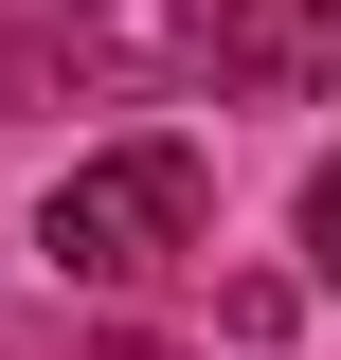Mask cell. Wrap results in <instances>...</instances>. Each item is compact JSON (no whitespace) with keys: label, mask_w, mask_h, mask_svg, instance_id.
Returning <instances> with one entry per match:
<instances>
[{"label":"cell","mask_w":341,"mask_h":360,"mask_svg":"<svg viewBox=\"0 0 341 360\" xmlns=\"http://www.w3.org/2000/svg\"><path fill=\"white\" fill-rule=\"evenodd\" d=\"M198 217H215V162L198 144H108V162H72L54 180V270L72 288H144V270H180L198 252Z\"/></svg>","instance_id":"cell-1"},{"label":"cell","mask_w":341,"mask_h":360,"mask_svg":"<svg viewBox=\"0 0 341 360\" xmlns=\"http://www.w3.org/2000/svg\"><path fill=\"white\" fill-rule=\"evenodd\" d=\"M198 72L252 108H305L341 72V0H198Z\"/></svg>","instance_id":"cell-2"},{"label":"cell","mask_w":341,"mask_h":360,"mask_svg":"<svg viewBox=\"0 0 341 360\" xmlns=\"http://www.w3.org/2000/svg\"><path fill=\"white\" fill-rule=\"evenodd\" d=\"M305 252H323V288H341V162L305 180Z\"/></svg>","instance_id":"cell-3"}]
</instances>
